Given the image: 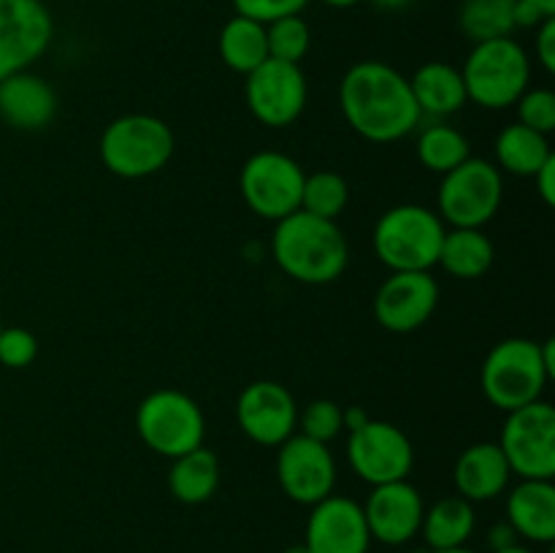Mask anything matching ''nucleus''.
Listing matches in <instances>:
<instances>
[{
  "instance_id": "f257e3e1",
  "label": "nucleus",
  "mask_w": 555,
  "mask_h": 553,
  "mask_svg": "<svg viewBox=\"0 0 555 553\" xmlns=\"http://www.w3.org/2000/svg\"><path fill=\"white\" fill-rule=\"evenodd\" d=\"M339 108L347 125L372 144H393L423 119L410 79L383 60H361L347 68L339 81Z\"/></svg>"
},
{
  "instance_id": "f03ea898",
  "label": "nucleus",
  "mask_w": 555,
  "mask_h": 553,
  "mask_svg": "<svg viewBox=\"0 0 555 553\" xmlns=\"http://www.w3.org/2000/svg\"><path fill=\"white\" fill-rule=\"evenodd\" d=\"M271 255L291 280L304 285H331L350 263V247L336 220H323L304 209L276 222Z\"/></svg>"
},
{
  "instance_id": "7ed1b4c3",
  "label": "nucleus",
  "mask_w": 555,
  "mask_h": 553,
  "mask_svg": "<svg viewBox=\"0 0 555 553\" xmlns=\"http://www.w3.org/2000/svg\"><path fill=\"white\" fill-rule=\"evenodd\" d=\"M553 374V339L534 342L509 336L493 345L482 361L480 388L493 407L513 412L542 399Z\"/></svg>"
},
{
  "instance_id": "20e7f679",
  "label": "nucleus",
  "mask_w": 555,
  "mask_h": 553,
  "mask_svg": "<svg viewBox=\"0 0 555 553\" xmlns=\"http://www.w3.org/2000/svg\"><path fill=\"white\" fill-rule=\"evenodd\" d=\"M448 226L437 209L399 204L383 211L372 231L374 255L390 271H431L439 260Z\"/></svg>"
},
{
  "instance_id": "39448f33",
  "label": "nucleus",
  "mask_w": 555,
  "mask_h": 553,
  "mask_svg": "<svg viewBox=\"0 0 555 553\" xmlns=\"http://www.w3.org/2000/svg\"><path fill=\"white\" fill-rule=\"evenodd\" d=\"M466 98L475 106L488 112H502L518 103V98L529 90L531 57L524 43L507 38H491L469 49L464 60Z\"/></svg>"
},
{
  "instance_id": "423d86ee",
  "label": "nucleus",
  "mask_w": 555,
  "mask_h": 553,
  "mask_svg": "<svg viewBox=\"0 0 555 553\" xmlns=\"http://www.w3.org/2000/svg\"><path fill=\"white\" fill-rule=\"evenodd\" d=\"M177 139L155 114H122L103 128L98 141L101 163L119 179H144L171 163Z\"/></svg>"
},
{
  "instance_id": "0eeeda50",
  "label": "nucleus",
  "mask_w": 555,
  "mask_h": 553,
  "mask_svg": "<svg viewBox=\"0 0 555 553\" xmlns=\"http://www.w3.org/2000/svg\"><path fill=\"white\" fill-rule=\"evenodd\" d=\"M135 432L152 453L177 459L204 445L206 417L193 396L177 388H160L141 399Z\"/></svg>"
},
{
  "instance_id": "6e6552de",
  "label": "nucleus",
  "mask_w": 555,
  "mask_h": 553,
  "mask_svg": "<svg viewBox=\"0 0 555 553\" xmlns=\"http://www.w3.org/2000/svg\"><path fill=\"white\" fill-rule=\"evenodd\" d=\"M504 201V177L496 163L466 157L453 171L442 173L437 215L448 228H482L496 217Z\"/></svg>"
},
{
  "instance_id": "1a4fd4ad",
  "label": "nucleus",
  "mask_w": 555,
  "mask_h": 553,
  "mask_svg": "<svg viewBox=\"0 0 555 553\" xmlns=\"http://www.w3.org/2000/svg\"><path fill=\"white\" fill-rule=\"evenodd\" d=\"M304 179L307 173L301 163L285 152L263 150L244 160L238 173V193L253 215L280 222L282 217L301 209Z\"/></svg>"
},
{
  "instance_id": "9d476101",
  "label": "nucleus",
  "mask_w": 555,
  "mask_h": 553,
  "mask_svg": "<svg viewBox=\"0 0 555 553\" xmlns=\"http://www.w3.org/2000/svg\"><path fill=\"white\" fill-rule=\"evenodd\" d=\"M509 472L520 480H553L555 477V410L551 401L537 399L531 404L507 412L499 437Z\"/></svg>"
},
{
  "instance_id": "9b49d317",
  "label": "nucleus",
  "mask_w": 555,
  "mask_h": 553,
  "mask_svg": "<svg viewBox=\"0 0 555 553\" xmlns=\"http://www.w3.org/2000/svg\"><path fill=\"white\" fill-rule=\"evenodd\" d=\"M244 101L253 117L266 128H287L304 114L309 85L301 65L269 57L249 70L244 81Z\"/></svg>"
},
{
  "instance_id": "f8f14e48",
  "label": "nucleus",
  "mask_w": 555,
  "mask_h": 553,
  "mask_svg": "<svg viewBox=\"0 0 555 553\" xmlns=\"http://www.w3.org/2000/svg\"><path fill=\"white\" fill-rule=\"evenodd\" d=\"M347 464L369 486L406 480L415 466V448L399 426L369 417L347 437Z\"/></svg>"
},
{
  "instance_id": "ddd939ff",
  "label": "nucleus",
  "mask_w": 555,
  "mask_h": 553,
  "mask_svg": "<svg viewBox=\"0 0 555 553\" xmlns=\"http://www.w3.org/2000/svg\"><path fill=\"white\" fill-rule=\"evenodd\" d=\"M54 38V16L43 0H0V79L30 70Z\"/></svg>"
},
{
  "instance_id": "4468645a",
  "label": "nucleus",
  "mask_w": 555,
  "mask_h": 553,
  "mask_svg": "<svg viewBox=\"0 0 555 553\" xmlns=\"http://www.w3.org/2000/svg\"><path fill=\"white\" fill-rule=\"evenodd\" d=\"M276 480L296 504H318L336 486V461L328 445L304 434H293L276 448Z\"/></svg>"
},
{
  "instance_id": "2eb2a0df",
  "label": "nucleus",
  "mask_w": 555,
  "mask_h": 553,
  "mask_svg": "<svg viewBox=\"0 0 555 553\" xmlns=\"http://www.w3.org/2000/svg\"><path fill=\"white\" fill-rule=\"evenodd\" d=\"M439 282L431 271H390L374 293V320L390 334H412L431 320Z\"/></svg>"
},
{
  "instance_id": "dca6fc26",
  "label": "nucleus",
  "mask_w": 555,
  "mask_h": 553,
  "mask_svg": "<svg viewBox=\"0 0 555 553\" xmlns=\"http://www.w3.org/2000/svg\"><path fill=\"white\" fill-rule=\"evenodd\" d=\"M236 421L255 445L280 448L298 428L296 396L274 380H255L238 394Z\"/></svg>"
},
{
  "instance_id": "f3484780",
  "label": "nucleus",
  "mask_w": 555,
  "mask_h": 553,
  "mask_svg": "<svg viewBox=\"0 0 555 553\" xmlns=\"http://www.w3.org/2000/svg\"><path fill=\"white\" fill-rule=\"evenodd\" d=\"M363 504L341 493L312 504L304 531V545L312 553H369L372 548Z\"/></svg>"
},
{
  "instance_id": "a211bd4d",
  "label": "nucleus",
  "mask_w": 555,
  "mask_h": 553,
  "mask_svg": "<svg viewBox=\"0 0 555 553\" xmlns=\"http://www.w3.org/2000/svg\"><path fill=\"white\" fill-rule=\"evenodd\" d=\"M423 513H426V504L410 480L372 486V493L363 502L369 535L390 548L406 545L412 537L421 535Z\"/></svg>"
},
{
  "instance_id": "6ab92c4d",
  "label": "nucleus",
  "mask_w": 555,
  "mask_h": 553,
  "mask_svg": "<svg viewBox=\"0 0 555 553\" xmlns=\"http://www.w3.org/2000/svg\"><path fill=\"white\" fill-rule=\"evenodd\" d=\"M57 114V92L43 76L20 70L0 79V119L9 128L36 133Z\"/></svg>"
},
{
  "instance_id": "aec40b11",
  "label": "nucleus",
  "mask_w": 555,
  "mask_h": 553,
  "mask_svg": "<svg viewBox=\"0 0 555 553\" xmlns=\"http://www.w3.org/2000/svg\"><path fill=\"white\" fill-rule=\"evenodd\" d=\"M509 472L507 459H504L499 442H475L459 455L453 470V483L459 497L466 502H491V499L502 497L509 488Z\"/></svg>"
},
{
  "instance_id": "412c9836",
  "label": "nucleus",
  "mask_w": 555,
  "mask_h": 553,
  "mask_svg": "<svg viewBox=\"0 0 555 553\" xmlns=\"http://www.w3.org/2000/svg\"><path fill=\"white\" fill-rule=\"evenodd\" d=\"M507 524L524 540L534 545H551L555 540L553 480H520L507 493Z\"/></svg>"
},
{
  "instance_id": "4be33fe9",
  "label": "nucleus",
  "mask_w": 555,
  "mask_h": 553,
  "mask_svg": "<svg viewBox=\"0 0 555 553\" xmlns=\"http://www.w3.org/2000/svg\"><path fill=\"white\" fill-rule=\"evenodd\" d=\"M410 90L423 117L426 114L434 119L450 117V114L461 112L469 103L461 68L442 63V60H431V63L421 65L410 76Z\"/></svg>"
},
{
  "instance_id": "5701e85b",
  "label": "nucleus",
  "mask_w": 555,
  "mask_h": 553,
  "mask_svg": "<svg viewBox=\"0 0 555 553\" xmlns=\"http://www.w3.org/2000/svg\"><path fill=\"white\" fill-rule=\"evenodd\" d=\"M496 258L491 236L482 228H448L437 266L455 280H480Z\"/></svg>"
},
{
  "instance_id": "b1692460",
  "label": "nucleus",
  "mask_w": 555,
  "mask_h": 553,
  "mask_svg": "<svg viewBox=\"0 0 555 553\" xmlns=\"http://www.w3.org/2000/svg\"><path fill=\"white\" fill-rule=\"evenodd\" d=\"M220 488V459L206 445L171 459L168 491L182 504H204Z\"/></svg>"
},
{
  "instance_id": "393cba45",
  "label": "nucleus",
  "mask_w": 555,
  "mask_h": 553,
  "mask_svg": "<svg viewBox=\"0 0 555 553\" xmlns=\"http://www.w3.org/2000/svg\"><path fill=\"white\" fill-rule=\"evenodd\" d=\"M475 504L455 493V497H442L423 513L421 535L428 551H448V548H464L475 535Z\"/></svg>"
},
{
  "instance_id": "a878e982",
  "label": "nucleus",
  "mask_w": 555,
  "mask_h": 553,
  "mask_svg": "<svg viewBox=\"0 0 555 553\" xmlns=\"http://www.w3.org/2000/svg\"><path fill=\"white\" fill-rule=\"evenodd\" d=\"M493 152H496L499 171H507L513 177L524 179L534 177L553 157L547 136L537 133V130L526 128L520 123L502 128V133L496 136V144H493Z\"/></svg>"
},
{
  "instance_id": "bb28decb",
  "label": "nucleus",
  "mask_w": 555,
  "mask_h": 553,
  "mask_svg": "<svg viewBox=\"0 0 555 553\" xmlns=\"http://www.w3.org/2000/svg\"><path fill=\"white\" fill-rule=\"evenodd\" d=\"M217 52H220V60L228 68L247 76L249 70H255L260 63L269 60L266 25L247 20V16H231L222 25L220 38H217Z\"/></svg>"
},
{
  "instance_id": "cd10ccee",
  "label": "nucleus",
  "mask_w": 555,
  "mask_h": 553,
  "mask_svg": "<svg viewBox=\"0 0 555 553\" xmlns=\"http://www.w3.org/2000/svg\"><path fill=\"white\" fill-rule=\"evenodd\" d=\"M415 155L423 168L434 173H448L455 166L472 157V144L459 128L448 123H431L428 128L421 130L415 144Z\"/></svg>"
},
{
  "instance_id": "c85d7f7f",
  "label": "nucleus",
  "mask_w": 555,
  "mask_h": 553,
  "mask_svg": "<svg viewBox=\"0 0 555 553\" xmlns=\"http://www.w3.org/2000/svg\"><path fill=\"white\" fill-rule=\"evenodd\" d=\"M459 27L472 43L507 38L515 30V0H464Z\"/></svg>"
},
{
  "instance_id": "c756f323",
  "label": "nucleus",
  "mask_w": 555,
  "mask_h": 553,
  "mask_svg": "<svg viewBox=\"0 0 555 553\" xmlns=\"http://www.w3.org/2000/svg\"><path fill=\"white\" fill-rule=\"evenodd\" d=\"M350 201V188L347 179L336 171L307 173L301 190V209L323 220H336L347 209Z\"/></svg>"
},
{
  "instance_id": "7c9ffc66",
  "label": "nucleus",
  "mask_w": 555,
  "mask_h": 553,
  "mask_svg": "<svg viewBox=\"0 0 555 553\" xmlns=\"http://www.w3.org/2000/svg\"><path fill=\"white\" fill-rule=\"evenodd\" d=\"M266 43H269V57L298 65L312 47V30L301 14L282 16L266 25Z\"/></svg>"
},
{
  "instance_id": "2f4dec72",
  "label": "nucleus",
  "mask_w": 555,
  "mask_h": 553,
  "mask_svg": "<svg viewBox=\"0 0 555 553\" xmlns=\"http://www.w3.org/2000/svg\"><path fill=\"white\" fill-rule=\"evenodd\" d=\"M298 428H301L298 434H304V437L328 445L341 432V407L331 399L309 401L304 410H298Z\"/></svg>"
},
{
  "instance_id": "473e14b6",
  "label": "nucleus",
  "mask_w": 555,
  "mask_h": 553,
  "mask_svg": "<svg viewBox=\"0 0 555 553\" xmlns=\"http://www.w3.org/2000/svg\"><path fill=\"white\" fill-rule=\"evenodd\" d=\"M518 123L537 130L542 136H551L555 130V92L547 87H534L518 98Z\"/></svg>"
},
{
  "instance_id": "72a5a7b5",
  "label": "nucleus",
  "mask_w": 555,
  "mask_h": 553,
  "mask_svg": "<svg viewBox=\"0 0 555 553\" xmlns=\"http://www.w3.org/2000/svg\"><path fill=\"white\" fill-rule=\"evenodd\" d=\"M38 339L30 329L22 325H9L0 331V363L5 369H25L36 361Z\"/></svg>"
},
{
  "instance_id": "f704fd0d",
  "label": "nucleus",
  "mask_w": 555,
  "mask_h": 553,
  "mask_svg": "<svg viewBox=\"0 0 555 553\" xmlns=\"http://www.w3.org/2000/svg\"><path fill=\"white\" fill-rule=\"evenodd\" d=\"M238 16L269 25V22L282 20V16L301 14L309 5V0H231Z\"/></svg>"
},
{
  "instance_id": "c9c22d12",
  "label": "nucleus",
  "mask_w": 555,
  "mask_h": 553,
  "mask_svg": "<svg viewBox=\"0 0 555 553\" xmlns=\"http://www.w3.org/2000/svg\"><path fill=\"white\" fill-rule=\"evenodd\" d=\"M534 54L547 74H555V16H547L534 27Z\"/></svg>"
},
{
  "instance_id": "e433bc0d",
  "label": "nucleus",
  "mask_w": 555,
  "mask_h": 553,
  "mask_svg": "<svg viewBox=\"0 0 555 553\" xmlns=\"http://www.w3.org/2000/svg\"><path fill=\"white\" fill-rule=\"evenodd\" d=\"M531 179H534V188L537 193H540V198L545 201L547 206H553L555 204V155Z\"/></svg>"
},
{
  "instance_id": "4c0bfd02",
  "label": "nucleus",
  "mask_w": 555,
  "mask_h": 553,
  "mask_svg": "<svg viewBox=\"0 0 555 553\" xmlns=\"http://www.w3.org/2000/svg\"><path fill=\"white\" fill-rule=\"evenodd\" d=\"M518 540L520 537L515 535V529L507 520H499V524H493L491 529H488V548H491V553L518 545Z\"/></svg>"
},
{
  "instance_id": "58836bf2",
  "label": "nucleus",
  "mask_w": 555,
  "mask_h": 553,
  "mask_svg": "<svg viewBox=\"0 0 555 553\" xmlns=\"http://www.w3.org/2000/svg\"><path fill=\"white\" fill-rule=\"evenodd\" d=\"M542 20H547L537 5H531L529 0H515V30L518 27H537Z\"/></svg>"
},
{
  "instance_id": "ea45409f",
  "label": "nucleus",
  "mask_w": 555,
  "mask_h": 553,
  "mask_svg": "<svg viewBox=\"0 0 555 553\" xmlns=\"http://www.w3.org/2000/svg\"><path fill=\"white\" fill-rule=\"evenodd\" d=\"M369 421V412L363 410V407L352 404V407H341V432H356V428H361L363 423Z\"/></svg>"
},
{
  "instance_id": "a19ab883",
  "label": "nucleus",
  "mask_w": 555,
  "mask_h": 553,
  "mask_svg": "<svg viewBox=\"0 0 555 553\" xmlns=\"http://www.w3.org/2000/svg\"><path fill=\"white\" fill-rule=\"evenodd\" d=\"M372 3L383 11H401V9H406L412 0H372Z\"/></svg>"
},
{
  "instance_id": "79ce46f5",
  "label": "nucleus",
  "mask_w": 555,
  "mask_h": 553,
  "mask_svg": "<svg viewBox=\"0 0 555 553\" xmlns=\"http://www.w3.org/2000/svg\"><path fill=\"white\" fill-rule=\"evenodd\" d=\"M529 3L537 5L545 16H555V0H529Z\"/></svg>"
},
{
  "instance_id": "37998d69",
  "label": "nucleus",
  "mask_w": 555,
  "mask_h": 553,
  "mask_svg": "<svg viewBox=\"0 0 555 553\" xmlns=\"http://www.w3.org/2000/svg\"><path fill=\"white\" fill-rule=\"evenodd\" d=\"M325 5H331V9H352V5H358L361 0H323Z\"/></svg>"
},
{
  "instance_id": "c03bdc74",
  "label": "nucleus",
  "mask_w": 555,
  "mask_h": 553,
  "mask_svg": "<svg viewBox=\"0 0 555 553\" xmlns=\"http://www.w3.org/2000/svg\"><path fill=\"white\" fill-rule=\"evenodd\" d=\"M496 553H537V551H531V548H526V545H513V548H504V551H496Z\"/></svg>"
},
{
  "instance_id": "a18cd8bd",
  "label": "nucleus",
  "mask_w": 555,
  "mask_h": 553,
  "mask_svg": "<svg viewBox=\"0 0 555 553\" xmlns=\"http://www.w3.org/2000/svg\"><path fill=\"white\" fill-rule=\"evenodd\" d=\"M282 553H312V551H309V548L304 545V542H298V545H291V548H285V551H282Z\"/></svg>"
},
{
  "instance_id": "49530a36",
  "label": "nucleus",
  "mask_w": 555,
  "mask_h": 553,
  "mask_svg": "<svg viewBox=\"0 0 555 553\" xmlns=\"http://www.w3.org/2000/svg\"><path fill=\"white\" fill-rule=\"evenodd\" d=\"M431 553H475V551H469V548H448V551H431Z\"/></svg>"
},
{
  "instance_id": "de8ad7c7",
  "label": "nucleus",
  "mask_w": 555,
  "mask_h": 553,
  "mask_svg": "<svg viewBox=\"0 0 555 553\" xmlns=\"http://www.w3.org/2000/svg\"><path fill=\"white\" fill-rule=\"evenodd\" d=\"M415 553H431V551H426V548H423V551H415Z\"/></svg>"
},
{
  "instance_id": "09e8293b",
  "label": "nucleus",
  "mask_w": 555,
  "mask_h": 553,
  "mask_svg": "<svg viewBox=\"0 0 555 553\" xmlns=\"http://www.w3.org/2000/svg\"><path fill=\"white\" fill-rule=\"evenodd\" d=\"M0 331H3V320H0Z\"/></svg>"
}]
</instances>
